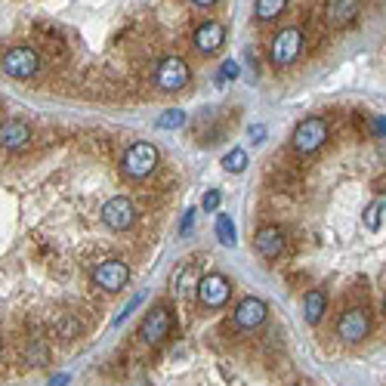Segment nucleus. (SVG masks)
Returning <instances> with one entry per match:
<instances>
[{
	"instance_id": "obj_1",
	"label": "nucleus",
	"mask_w": 386,
	"mask_h": 386,
	"mask_svg": "<svg viewBox=\"0 0 386 386\" xmlns=\"http://www.w3.org/2000/svg\"><path fill=\"white\" fill-rule=\"evenodd\" d=\"M158 161H161V152H158V146L152 143H133L121 158V173L127 176V180H146L148 173H155Z\"/></svg>"
},
{
	"instance_id": "obj_2",
	"label": "nucleus",
	"mask_w": 386,
	"mask_h": 386,
	"mask_svg": "<svg viewBox=\"0 0 386 386\" xmlns=\"http://www.w3.org/2000/svg\"><path fill=\"white\" fill-rule=\"evenodd\" d=\"M300 53H303V31L300 28H281V31L272 37V46H269V59L275 68H288V65H294L300 59Z\"/></svg>"
},
{
	"instance_id": "obj_3",
	"label": "nucleus",
	"mask_w": 386,
	"mask_h": 386,
	"mask_svg": "<svg viewBox=\"0 0 386 386\" xmlns=\"http://www.w3.org/2000/svg\"><path fill=\"white\" fill-rule=\"evenodd\" d=\"M171 331H173V313L164 303L152 306L143 322H139V337H143L146 346H161L171 337Z\"/></svg>"
},
{
	"instance_id": "obj_4",
	"label": "nucleus",
	"mask_w": 386,
	"mask_h": 386,
	"mask_svg": "<svg viewBox=\"0 0 386 386\" xmlns=\"http://www.w3.org/2000/svg\"><path fill=\"white\" fill-rule=\"evenodd\" d=\"M327 143V121L325 118H303L290 133V146L300 155H313Z\"/></svg>"
},
{
	"instance_id": "obj_5",
	"label": "nucleus",
	"mask_w": 386,
	"mask_h": 386,
	"mask_svg": "<svg viewBox=\"0 0 386 386\" xmlns=\"http://www.w3.org/2000/svg\"><path fill=\"white\" fill-rule=\"evenodd\" d=\"M189 81H192L189 62L180 59V56H167L155 68V83H158V90H164V93H180L189 87Z\"/></svg>"
},
{
	"instance_id": "obj_6",
	"label": "nucleus",
	"mask_w": 386,
	"mask_h": 386,
	"mask_svg": "<svg viewBox=\"0 0 386 386\" xmlns=\"http://www.w3.org/2000/svg\"><path fill=\"white\" fill-rule=\"evenodd\" d=\"M41 71V56L31 46H13L4 53V74L13 81H31Z\"/></svg>"
},
{
	"instance_id": "obj_7",
	"label": "nucleus",
	"mask_w": 386,
	"mask_h": 386,
	"mask_svg": "<svg viewBox=\"0 0 386 386\" xmlns=\"http://www.w3.org/2000/svg\"><path fill=\"white\" fill-rule=\"evenodd\" d=\"M90 281L96 285L99 290H108V294H118L121 288H127L130 281V266L124 260H102L93 266L90 272Z\"/></svg>"
},
{
	"instance_id": "obj_8",
	"label": "nucleus",
	"mask_w": 386,
	"mask_h": 386,
	"mask_svg": "<svg viewBox=\"0 0 386 386\" xmlns=\"http://www.w3.org/2000/svg\"><path fill=\"white\" fill-rule=\"evenodd\" d=\"M371 334V315H368V309H362V306H352V309H346V313L337 318V337H340L343 343H362L365 337Z\"/></svg>"
},
{
	"instance_id": "obj_9",
	"label": "nucleus",
	"mask_w": 386,
	"mask_h": 386,
	"mask_svg": "<svg viewBox=\"0 0 386 386\" xmlns=\"http://www.w3.org/2000/svg\"><path fill=\"white\" fill-rule=\"evenodd\" d=\"M229 297H232V281L220 275V272H207L201 285H198V300H201L204 309H223L229 303Z\"/></svg>"
},
{
	"instance_id": "obj_10",
	"label": "nucleus",
	"mask_w": 386,
	"mask_h": 386,
	"mask_svg": "<svg viewBox=\"0 0 386 386\" xmlns=\"http://www.w3.org/2000/svg\"><path fill=\"white\" fill-rule=\"evenodd\" d=\"M102 223H106L111 232H127L130 225L136 223V204L130 201L127 195L108 198L106 207H102Z\"/></svg>"
},
{
	"instance_id": "obj_11",
	"label": "nucleus",
	"mask_w": 386,
	"mask_h": 386,
	"mask_svg": "<svg viewBox=\"0 0 386 386\" xmlns=\"http://www.w3.org/2000/svg\"><path fill=\"white\" fill-rule=\"evenodd\" d=\"M269 318V306L263 303L260 297H244L238 306H235V315L232 322L238 331H257V327Z\"/></svg>"
},
{
	"instance_id": "obj_12",
	"label": "nucleus",
	"mask_w": 386,
	"mask_h": 386,
	"mask_svg": "<svg viewBox=\"0 0 386 386\" xmlns=\"http://www.w3.org/2000/svg\"><path fill=\"white\" fill-rule=\"evenodd\" d=\"M253 250L263 260H278L285 253V232L278 225H260L257 235H253Z\"/></svg>"
},
{
	"instance_id": "obj_13",
	"label": "nucleus",
	"mask_w": 386,
	"mask_h": 386,
	"mask_svg": "<svg viewBox=\"0 0 386 386\" xmlns=\"http://www.w3.org/2000/svg\"><path fill=\"white\" fill-rule=\"evenodd\" d=\"M192 44H195V50L204 53V56L216 53V50H220V46L225 44V25H223V22H204V25L195 31Z\"/></svg>"
},
{
	"instance_id": "obj_14",
	"label": "nucleus",
	"mask_w": 386,
	"mask_h": 386,
	"mask_svg": "<svg viewBox=\"0 0 386 386\" xmlns=\"http://www.w3.org/2000/svg\"><path fill=\"white\" fill-rule=\"evenodd\" d=\"M28 139H31V130H28L25 121H6L4 130H0V143H4V148H9V152H16V148L28 146Z\"/></svg>"
},
{
	"instance_id": "obj_15",
	"label": "nucleus",
	"mask_w": 386,
	"mask_h": 386,
	"mask_svg": "<svg viewBox=\"0 0 386 386\" xmlns=\"http://www.w3.org/2000/svg\"><path fill=\"white\" fill-rule=\"evenodd\" d=\"M327 313V294L322 288H313V290H306V297H303V318H306V325H318L325 318Z\"/></svg>"
},
{
	"instance_id": "obj_16",
	"label": "nucleus",
	"mask_w": 386,
	"mask_h": 386,
	"mask_svg": "<svg viewBox=\"0 0 386 386\" xmlns=\"http://www.w3.org/2000/svg\"><path fill=\"white\" fill-rule=\"evenodd\" d=\"M362 9V0H331V9H327V16H331V25L343 28L350 25L355 16H359Z\"/></svg>"
},
{
	"instance_id": "obj_17",
	"label": "nucleus",
	"mask_w": 386,
	"mask_h": 386,
	"mask_svg": "<svg viewBox=\"0 0 386 386\" xmlns=\"http://www.w3.org/2000/svg\"><path fill=\"white\" fill-rule=\"evenodd\" d=\"M201 278H204V275H198V269L192 266V263H186L183 272H176V278H173V281H176V290H180V297H186L192 288L198 290V285H201Z\"/></svg>"
},
{
	"instance_id": "obj_18",
	"label": "nucleus",
	"mask_w": 386,
	"mask_h": 386,
	"mask_svg": "<svg viewBox=\"0 0 386 386\" xmlns=\"http://www.w3.org/2000/svg\"><path fill=\"white\" fill-rule=\"evenodd\" d=\"M288 0H257V6H253V13H257L260 22H272V19H278L285 13Z\"/></svg>"
},
{
	"instance_id": "obj_19",
	"label": "nucleus",
	"mask_w": 386,
	"mask_h": 386,
	"mask_svg": "<svg viewBox=\"0 0 386 386\" xmlns=\"http://www.w3.org/2000/svg\"><path fill=\"white\" fill-rule=\"evenodd\" d=\"M213 232H216V238H220V244H225V248H235V241H238V235H235V223L229 220V213L216 216Z\"/></svg>"
},
{
	"instance_id": "obj_20",
	"label": "nucleus",
	"mask_w": 386,
	"mask_h": 386,
	"mask_svg": "<svg viewBox=\"0 0 386 386\" xmlns=\"http://www.w3.org/2000/svg\"><path fill=\"white\" fill-rule=\"evenodd\" d=\"M248 164H250V158H248L244 148H232V152L223 158V171L225 173H244L248 171Z\"/></svg>"
},
{
	"instance_id": "obj_21",
	"label": "nucleus",
	"mask_w": 386,
	"mask_h": 386,
	"mask_svg": "<svg viewBox=\"0 0 386 386\" xmlns=\"http://www.w3.org/2000/svg\"><path fill=\"white\" fill-rule=\"evenodd\" d=\"M186 121H189V115L183 108H167L158 118V130H180V127H186Z\"/></svg>"
},
{
	"instance_id": "obj_22",
	"label": "nucleus",
	"mask_w": 386,
	"mask_h": 386,
	"mask_svg": "<svg viewBox=\"0 0 386 386\" xmlns=\"http://www.w3.org/2000/svg\"><path fill=\"white\" fill-rule=\"evenodd\" d=\"M143 300H146V290H139V294L130 297V303H124V309H121V313L115 315V327H118V325H124V322H127V315H130V313H136V309L143 306Z\"/></svg>"
},
{
	"instance_id": "obj_23",
	"label": "nucleus",
	"mask_w": 386,
	"mask_h": 386,
	"mask_svg": "<svg viewBox=\"0 0 386 386\" xmlns=\"http://www.w3.org/2000/svg\"><path fill=\"white\" fill-rule=\"evenodd\" d=\"M383 201H377V204H368V210H365V225H368L371 232H377L380 229V213H383Z\"/></svg>"
},
{
	"instance_id": "obj_24",
	"label": "nucleus",
	"mask_w": 386,
	"mask_h": 386,
	"mask_svg": "<svg viewBox=\"0 0 386 386\" xmlns=\"http://www.w3.org/2000/svg\"><path fill=\"white\" fill-rule=\"evenodd\" d=\"M220 204H223V195L216 192V189L204 192V198H201V210L204 213H216V210H220Z\"/></svg>"
},
{
	"instance_id": "obj_25",
	"label": "nucleus",
	"mask_w": 386,
	"mask_h": 386,
	"mask_svg": "<svg viewBox=\"0 0 386 386\" xmlns=\"http://www.w3.org/2000/svg\"><path fill=\"white\" fill-rule=\"evenodd\" d=\"M241 74V68H238V62L235 59H225L223 62V68H220V81H235Z\"/></svg>"
},
{
	"instance_id": "obj_26",
	"label": "nucleus",
	"mask_w": 386,
	"mask_h": 386,
	"mask_svg": "<svg viewBox=\"0 0 386 386\" xmlns=\"http://www.w3.org/2000/svg\"><path fill=\"white\" fill-rule=\"evenodd\" d=\"M192 229H195V210H186L183 213V223H180V235L186 238V235H192Z\"/></svg>"
},
{
	"instance_id": "obj_27",
	"label": "nucleus",
	"mask_w": 386,
	"mask_h": 386,
	"mask_svg": "<svg viewBox=\"0 0 386 386\" xmlns=\"http://www.w3.org/2000/svg\"><path fill=\"white\" fill-rule=\"evenodd\" d=\"M248 136L253 139V143H263V139H266V124H250L248 127Z\"/></svg>"
},
{
	"instance_id": "obj_28",
	"label": "nucleus",
	"mask_w": 386,
	"mask_h": 386,
	"mask_svg": "<svg viewBox=\"0 0 386 386\" xmlns=\"http://www.w3.org/2000/svg\"><path fill=\"white\" fill-rule=\"evenodd\" d=\"M371 130H374L377 136H386V118H383V115H374V118H371Z\"/></svg>"
},
{
	"instance_id": "obj_29",
	"label": "nucleus",
	"mask_w": 386,
	"mask_h": 386,
	"mask_svg": "<svg viewBox=\"0 0 386 386\" xmlns=\"http://www.w3.org/2000/svg\"><path fill=\"white\" fill-rule=\"evenodd\" d=\"M71 383V374H56V377H50V386H68Z\"/></svg>"
},
{
	"instance_id": "obj_30",
	"label": "nucleus",
	"mask_w": 386,
	"mask_h": 386,
	"mask_svg": "<svg viewBox=\"0 0 386 386\" xmlns=\"http://www.w3.org/2000/svg\"><path fill=\"white\" fill-rule=\"evenodd\" d=\"M195 6H213V4H220V0H192Z\"/></svg>"
},
{
	"instance_id": "obj_31",
	"label": "nucleus",
	"mask_w": 386,
	"mask_h": 386,
	"mask_svg": "<svg viewBox=\"0 0 386 386\" xmlns=\"http://www.w3.org/2000/svg\"><path fill=\"white\" fill-rule=\"evenodd\" d=\"M383 315H386V303H383Z\"/></svg>"
},
{
	"instance_id": "obj_32",
	"label": "nucleus",
	"mask_w": 386,
	"mask_h": 386,
	"mask_svg": "<svg viewBox=\"0 0 386 386\" xmlns=\"http://www.w3.org/2000/svg\"><path fill=\"white\" fill-rule=\"evenodd\" d=\"M294 386H303V383H294Z\"/></svg>"
}]
</instances>
